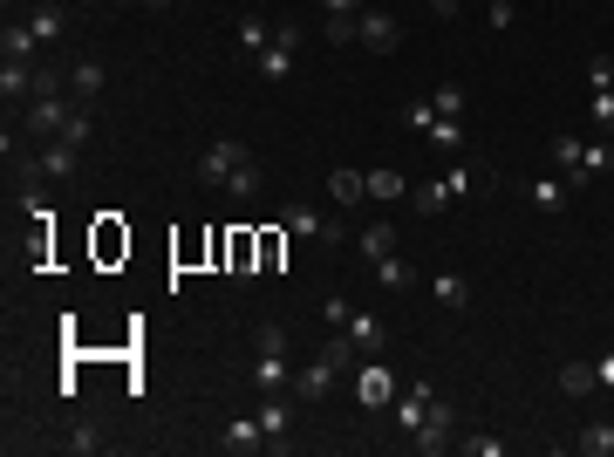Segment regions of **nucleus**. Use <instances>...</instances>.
I'll return each instance as SVG.
<instances>
[{"mask_svg":"<svg viewBox=\"0 0 614 457\" xmlns=\"http://www.w3.org/2000/svg\"><path fill=\"white\" fill-rule=\"evenodd\" d=\"M198 178H205L212 191H232V198H260V164H253V151H246L239 137L205 144V157H198Z\"/></svg>","mask_w":614,"mask_h":457,"instance_id":"f257e3e1","label":"nucleus"},{"mask_svg":"<svg viewBox=\"0 0 614 457\" xmlns=\"http://www.w3.org/2000/svg\"><path fill=\"white\" fill-rule=\"evenodd\" d=\"M287 328L280 321H260L253 328V389L260 396H287Z\"/></svg>","mask_w":614,"mask_h":457,"instance_id":"f03ea898","label":"nucleus"},{"mask_svg":"<svg viewBox=\"0 0 614 457\" xmlns=\"http://www.w3.org/2000/svg\"><path fill=\"white\" fill-rule=\"evenodd\" d=\"M348 369H355V342L342 335V342H328L301 376H294V396H301V403H321V396L335 389V376H348Z\"/></svg>","mask_w":614,"mask_h":457,"instance_id":"7ed1b4c3","label":"nucleus"},{"mask_svg":"<svg viewBox=\"0 0 614 457\" xmlns=\"http://www.w3.org/2000/svg\"><path fill=\"white\" fill-rule=\"evenodd\" d=\"M355 396H362V410H389V403H396V376H389L383 355H362V369H355Z\"/></svg>","mask_w":614,"mask_h":457,"instance_id":"20e7f679","label":"nucleus"},{"mask_svg":"<svg viewBox=\"0 0 614 457\" xmlns=\"http://www.w3.org/2000/svg\"><path fill=\"white\" fill-rule=\"evenodd\" d=\"M294 48H301V28H294V21H280L273 41L260 48V82H287V76H294Z\"/></svg>","mask_w":614,"mask_h":457,"instance_id":"39448f33","label":"nucleus"},{"mask_svg":"<svg viewBox=\"0 0 614 457\" xmlns=\"http://www.w3.org/2000/svg\"><path fill=\"white\" fill-rule=\"evenodd\" d=\"M69 110H76V103H62V96H28L21 130H28V137H41V144H55V137H62V123H69Z\"/></svg>","mask_w":614,"mask_h":457,"instance_id":"423d86ee","label":"nucleus"},{"mask_svg":"<svg viewBox=\"0 0 614 457\" xmlns=\"http://www.w3.org/2000/svg\"><path fill=\"white\" fill-rule=\"evenodd\" d=\"M280 219H287V232H294V239H314V246H342V226H335V219H321L314 205H287Z\"/></svg>","mask_w":614,"mask_h":457,"instance_id":"0eeeda50","label":"nucleus"},{"mask_svg":"<svg viewBox=\"0 0 614 457\" xmlns=\"http://www.w3.org/2000/svg\"><path fill=\"white\" fill-rule=\"evenodd\" d=\"M355 41H362V48H376V55H389V48L403 41V28H396L389 14H376V7H362V14H355Z\"/></svg>","mask_w":614,"mask_h":457,"instance_id":"6e6552de","label":"nucleus"},{"mask_svg":"<svg viewBox=\"0 0 614 457\" xmlns=\"http://www.w3.org/2000/svg\"><path fill=\"white\" fill-rule=\"evenodd\" d=\"M76 171H82V144H69V137L41 144V157H35V178H76Z\"/></svg>","mask_w":614,"mask_h":457,"instance_id":"1a4fd4ad","label":"nucleus"},{"mask_svg":"<svg viewBox=\"0 0 614 457\" xmlns=\"http://www.w3.org/2000/svg\"><path fill=\"white\" fill-rule=\"evenodd\" d=\"M342 335L355 342V355H383V342H389L383 314H369V307H355V314H348V328H342Z\"/></svg>","mask_w":614,"mask_h":457,"instance_id":"9d476101","label":"nucleus"},{"mask_svg":"<svg viewBox=\"0 0 614 457\" xmlns=\"http://www.w3.org/2000/svg\"><path fill=\"white\" fill-rule=\"evenodd\" d=\"M430 403H437V389H430V382H410V389L396 396V423H403V437H417V430H423Z\"/></svg>","mask_w":614,"mask_h":457,"instance_id":"9b49d317","label":"nucleus"},{"mask_svg":"<svg viewBox=\"0 0 614 457\" xmlns=\"http://www.w3.org/2000/svg\"><path fill=\"white\" fill-rule=\"evenodd\" d=\"M260 430H267V451H287V444H294V410H287V396H267V403H260Z\"/></svg>","mask_w":614,"mask_h":457,"instance_id":"f8f14e48","label":"nucleus"},{"mask_svg":"<svg viewBox=\"0 0 614 457\" xmlns=\"http://www.w3.org/2000/svg\"><path fill=\"white\" fill-rule=\"evenodd\" d=\"M423 457H437V451H451V403H430V417H423V430L410 437Z\"/></svg>","mask_w":614,"mask_h":457,"instance_id":"ddd939ff","label":"nucleus"},{"mask_svg":"<svg viewBox=\"0 0 614 457\" xmlns=\"http://www.w3.org/2000/svg\"><path fill=\"white\" fill-rule=\"evenodd\" d=\"M0 96H7V110H14V103H28V96H35V69L7 55V62H0Z\"/></svg>","mask_w":614,"mask_h":457,"instance_id":"4468645a","label":"nucleus"},{"mask_svg":"<svg viewBox=\"0 0 614 457\" xmlns=\"http://www.w3.org/2000/svg\"><path fill=\"white\" fill-rule=\"evenodd\" d=\"M219 444H226V451H239V457H246V451H267V430H260V417H232Z\"/></svg>","mask_w":614,"mask_h":457,"instance_id":"2eb2a0df","label":"nucleus"},{"mask_svg":"<svg viewBox=\"0 0 614 457\" xmlns=\"http://www.w3.org/2000/svg\"><path fill=\"white\" fill-rule=\"evenodd\" d=\"M103 62H96V55H82L76 69H69V89H76V103H96V96H103Z\"/></svg>","mask_w":614,"mask_h":457,"instance_id":"dca6fc26","label":"nucleus"},{"mask_svg":"<svg viewBox=\"0 0 614 457\" xmlns=\"http://www.w3.org/2000/svg\"><path fill=\"white\" fill-rule=\"evenodd\" d=\"M608 164H614V151H608V144H601V137H594V144H580V164H574V171H567V185H587V178H601Z\"/></svg>","mask_w":614,"mask_h":457,"instance_id":"f3484780","label":"nucleus"},{"mask_svg":"<svg viewBox=\"0 0 614 457\" xmlns=\"http://www.w3.org/2000/svg\"><path fill=\"white\" fill-rule=\"evenodd\" d=\"M376 287H383V294H403V287H417V267H410L403 253H389V260H376Z\"/></svg>","mask_w":614,"mask_h":457,"instance_id":"a211bd4d","label":"nucleus"},{"mask_svg":"<svg viewBox=\"0 0 614 457\" xmlns=\"http://www.w3.org/2000/svg\"><path fill=\"white\" fill-rule=\"evenodd\" d=\"M328 191H335V205H362L369 198V171H328Z\"/></svg>","mask_w":614,"mask_h":457,"instance_id":"6ab92c4d","label":"nucleus"},{"mask_svg":"<svg viewBox=\"0 0 614 457\" xmlns=\"http://www.w3.org/2000/svg\"><path fill=\"white\" fill-rule=\"evenodd\" d=\"M574 451H580V457H614V417L587 423V430L574 437Z\"/></svg>","mask_w":614,"mask_h":457,"instance_id":"aec40b11","label":"nucleus"},{"mask_svg":"<svg viewBox=\"0 0 614 457\" xmlns=\"http://www.w3.org/2000/svg\"><path fill=\"white\" fill-rule=\"evenodd\" d=\"M430 294H437V307H451V314H458V307H471V280H464V273H437V280H430Z\"/></svg>","mask_w":614,"mask_h":457,"instance_id":"412c9836","label":"nucleus"},{"mask_svg":"<svg viewBox=\"0 0 614 457\" xmlns=\"http://www.w3.org/2000/svg\"><path fill=\"white\" fill-rule=\"evenodd\" d=\"M526 198H533L539 212H560V205L574 198V185H567V178H533V185H526Z\"/></svg>","mask_w":614,"mask_h":457,"instance_id":"4be33fe9","label":"nucleus"},{"mask_svg":"<svg viewBox=\"0 0 614 457\" xmlns=\"http://www.w3.org/2000/svg\"><path fill=\"white\" fill-rule=\"evenodd\" d=\"M28 28H35L41 41H55L62 28H69V7H55V0H35V14H28Z\"/></svg>","mask_w":614,"mask_h":457,"instance_id":"5701e85b","label":"nucleus"},{"mask_svg":"<svg viewBox=\"0 0 614 457\" xmlns=\"http://www.w3.org/2000/svg\"><path fill=\"white\" fill-rule=\"evenodd\" d=\"M35 48H41V35H35V28H28V21H7V35H0V55H14V62H28Z\"/></svg>","mask_w":614,"mask_h":457,"instance_id":"b1692460","label":"nucleus"},{"mask_svg":"<svg viewBox=\"0 0 614 457\" xmlns=\"http://www.w3.org/2000/svg\"><path fill=\"white\" fill-rule=\"evenodd\" d=\"M444 185H451V198H471V191L485 185V164H478V157H464V164H451V178H444Z\"/></svg>","mask_w":614,"mask_h":457,"instance_id":"393cba45","label":"nucleus"},{"mask_svg":"<svg viewBox=\"0 0 614 457\" xmlns=\"http://www.w3.org/2000/svg\"><path fill=\"white\" fill-rule=\"evenodd\" d=\"M362 253H369V267H376V260H389V253H396V226H389V219H376V226L362 232Z\"/></svg>","mask_w":614,"mask_h":457,"instance_id":"a878e982","label":"nucleus"},{"mask_svg":"<svg viewBox=\"0 0 614 457\" xmlns=\"http://www.w3.org/2000/svg\"><path fill=\"white\" fill-rule=\"evenodd\" d=\"M560 389H567V396H594V389H601L594 362H567V369H560Z\"/></svg>","mask_w":614,"mask_h":457,"instance_id":"bb28decb","label":"nucleus"},{"mask_svg":"<svg viewBox=\"0 0 614 457\" xmlns=\"http://www.w3.org/2000/svg\"><path fill=\"white\" fill-rule=\"evenodd\" d=\"M423 137H430L437 151H464V123H458V116H437V123H430Z\"/></svg>","mask_w":614,"mask_h":457,"instance_id":"cd10ccee","label":"nucleus"},{"mask_svg":"<svg viewBox=\"0 0 614 457\" xmlns=\"http://www.w3.org/2000/svg\"><path fill=\"white\" fill-rule=\"evenodd\" d=\"M403 171H369V198H383V205H396V198H403Z\"/></svg>","mask_w":614,"mask_h":457,"instance_id":"c85d7f7f","label":"nucleus"},{"mask_svg":"<svg viewBox=\"0 0 614 457\" xmlns=\"http://www.w3.org/2000/svg\"><path fill=\"white\" fill-rule=\"evenodd\" d=\"M430 103H437V116H464V82H437Z\"/></svg>","mask_w":614,"mask_h":457,"instance_id":"c756f323","label":"nucleus"},{"mask_svg":"<svg viewBox=\"0 0 614 457\" xmlns=\"http://www.w3.org/2000/svg\"><path fill=\"white\" fill-rule=\"evenodd\" d=\"M587 116H594V130H614V89H594V96H587Z\"/></svg>","mask_w":614,"mask_h":457,"instance_id":"7c9ffc66","label":"nucleus"},{"mask_svg":"<svg viewBox=\"0 0 614 457\" xmlns=\"http://www.w3.org/2000/svg\"><path fill=\"white\" fill-rule=\"evenodd\" d=\"M69 451L96 457V451H103V430H96V423H76V430H69Z\"/></svg>","mask_w":614,"mask_h":457,"instance_id":"2f4dec72","label":"nucleus"},{"mask_svg":"<svg viewBox=\"0 0 614 457\" xmlns=\"http://www.w3.org/2000/svg\"><path fill=\"white\" fill-rule=\"evenodd\" d=\"M267 41H273V28H267V21H239V48H246V55H260Z\"/></svg>","mask_w":614,"mask_h":457,"instance_id":"473e14b6","label":"nucleus"},{"mask_svg":"<svg viewBox=\"0 0 614 457\" xmlns=\"http://www.w3.org/2000/svg\"><path fill=\"white\" fill-rule=\"evenodd\" d=\"M21 212H28V219H35V232H48V219H55V205H48V198H41V191H21Z\"/></svg>","mask_w":614,"mask_h":457,"instance_id":"72a5a7b5","label":"nucleus"},{"mask_svg":"<svg viewBox=\"0 0 614 457\" xmlns=\"http://www.w3.org/2000/svg\"><path fill=\"white\" fill-rule=\"evenodd\" d=\"M553 164H567V171L580 164V137H574V130H560V137H553Z\"/></svg>","mask_w":614,"mask_h":457,"instance_id":"f704fd0d","label":"nucleus"},{"mask_svg":"<svg viewBox=\"0 0 614 457\" xmlns=\"http://www.w3.org/2000/svg\"><path fill=\"white\" fill-rule=\"evenodd\" d=\"M451 205V185H423L417 191V212H444Z\"/></svg>","mask_w":614,"mask_h":457,"instance_id":"c9c22d12","label":"nucleus"},{"mask_svg":"<svg viewBox=\"0 0 614 457\" xmlns=\"http://www.w3.org/2000/svg\"><path fill=\"white\" fill-rule=\"evenodd\" d=\"M587 89H614V62H608V55L587 62Z\"/></svg>","mask_w":614,"mask_h":457,"instance_id":"e433bc0d","label":"nucleus"},{"mask_svg":"<svg viewBox=\"0 0 614 457\" xmlns=\"http://www.w3.org/2000/svg\"><path fill=\"white\" fill-rule=\"evenodd\" d=\"M403 116H410V130H430V123H437V103H430V96H417Z\"/></svg>","mask_w":614,"mask_h":457,"instance_id":"4c0bfd02","label":"nucleus"},{"mask_svg":"<svg viewBox=\"0 0 614 457\" xmlns=\"http://www.w3.org/2000/svg\"><path fill=\"white\" fill-rule=\"evenodd\" d=\"M321 314H328L335 328H348V314H355V301H348V294H328V301H321Z\"/></svg>","mask_w":614,"mask_h":457,"instance_id":"58836bf2","label":"nucleus"},{"mask_svg":"<svg viewBox=\"0 0 614 457\" xmlns=\"http://www.w3.org/2000/svg\"><path fill=\"white\" fill-rule=\"evenodd\" d=\"M464 451H471V457H505V444H499V437H464Z\"/></svg>","mask_w":614,"mask_h":457,"instance_id":"ea45409f","label":"nucleus"},{"mask_svg":"<svg viewBox=\"0 0 614 457\" xmlns=\"http://www.w3.org/2000/svg\"><path fill=\"white\" fill-rule=\"evenodd\" d=\"M328 41H335V48H348V41H355V21H335V14H328Z\"/></svg>","mask_w":614,"mask_h":457,"instance_id":"a19ab883","label":"nucleus"},{"mask_svg":"<svg viewBox=\"0 0 614 457\" xmlns=\"http://www.w3.org/2000/svg\"><path fill=\"white\" fill-rule=\"evenodd\" d=\"M35 96H62V76H55V69H35Z\"/></svg>","mask_w":614,"mask_h":457,"instance_id":"79ce46f5","label":"nucleus"},{"mask_svg":"<svg viewBox=\"0 0 614 457\" xmlns=\"http://www.w3.org/2000/svg\"><path fill=\"white\" fill-rule=\"evenodd\" d=\"M321 7H328L335 21H355V14H362V0H321Z\"/></svg>","mask_w":614,"mask_h":457,"instance_id":"37998d69","label":"nucleus"},{"mask_svg":"<svg viewBox=\"0 0 614 457\" xmlns=\"http://www.w3.org/2000/svg\"><path fill=\"white\" fill-rule=\"evenodd\" d=\"M594 376H601V389H614V348L601 355V362H594Z\"/></svg>","mask_w":614,"mask_h":457,"instance_id":"c03bdc74","label":"nucleus"},{"mask_svg":"<svg viewBox=\"0 0 614 457\" xmlns=\"http://www.w3.org/2000/svg\"><path fill=\"white\" fill-rule=\"evenodd\" d=\"M458 7H464V0H430V14H437V21H458Z\"/></svg>","mask_w":614,"mask_h":457,"instance_id":"a18cd8bd","label":"nucleus"},{"mask_svg":"<svg viewBox=\"0 0 614 457\" xmlns=\"http://www.w3.org/2000/svg\"><path fill=\"white\" fill-rule=\"evenodd\" d=\"M137 7H151V14H164V7H171V0H137Z\"/></svg>","mask_w":614,"mask_h":457,"instance_id":"49530a36","label":"nucleus"}]
</instances>
